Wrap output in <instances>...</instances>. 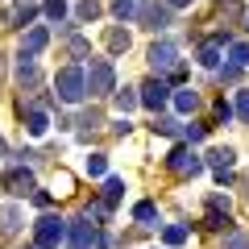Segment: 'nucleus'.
<instances>
[{
  "mask_svg": "<svg viewBox=\"0 0 249 249\" xmlns=\"http://www.w3.org/2000/svg\"><path fill=\"white\" fill-rule=\"evenodd\" d=\"M54 88H58V100H67V104H79V100L88 96V75L75 71V67H67V71H58Z\"/></svg>",
  "mask_w": 249,
  "mask_h": 249,
  "instance_id": "obj_1",
  "label": "nucleus"
},
{
  "mask_svg": "<svg viewBox=\"0 0 249 249\" xmlns=\"http://www.w3.org/2000/svg\"><path fill=\"white\" fill-rule=\"evenodd\" d=\"M137 17H142L145 29H166L170 25V4H158V0H142V9H137Z\"/></svg>",
  "mask_w": 249,
  "mask_h": 249,
  "instance_id": "obj_2",
  "label": "nucleus"
},
{
  "mask_svg": "<svg viewBox=\"0 0 249 249\" xmlns=\"http://www.w3.org/2000/svg\"><path fill=\"white\" fill-rule=\"evenodd\" d=\"M58 241H67V224L58 216H42L37 220V249H54Z\"/></svg>",
  "mask_w": 249,
  "mask_h": 249,
  "instance_id": "obj_3",
  "label": "nucleus"
},
{
  "mask_svg": "<svg viewBox=\"0 0 249 249\" xmlns=\"http://www.w3.org/2000/svg\"><path fill=\"white\" fill-rule=\"evenodd\" d=\"M112 62H91L88 67V91L91 96H108V91H112Z\"/></svg>",
  "mask_w": 249,
  "mask_h": 249,
  "instance_id": "obj_4",
  "label": "nucleus"
},
{
  "mask_svg": "<svg viewBox=\"0 0 249 249\" xmlns=\"http://www.w3.org/2000/svg\"><path fill=\"white\" fill-rule=\"evenodd\" d=\"M67 237H71L75 249H88V245H100V249H104V245H108V237H104V232H96L88 220H75L71 229H67Z\"/></svg>",
  "mask_w": 249,
  "mask_h": 249,
  "instance_id": "obj_5",
  "label": "nucleus"
},
{
  "mask_svg": "<svg viewBox=\"0 0 249 249\" xmlns=\"http://www.w3.org/2000/svg\"><path fill=\"white\" fill-rule=\"evenodd\" d=\"M166 162H170V170H178V175H199V170H204V162H199L196 154L187 150V145H175Z\"/></svg>",
  "mask_w": 249,
  "mask_h": 249,
  "instance_id": "obj_6",
  "label": "nucleus"
},
{
  "mask_svg": "<svg viewBox=\"0 0 249 249\" xmlns=\"http://www.w3.org/2000/svg\"><path fill=\"white\" fill-rule=\"evenodd\" d=\"M150 67H154V71H158V75L175 71V67H178V50H175V46H170V42H158V46H154V50H150Z\"/></svg>",
  "mask_w": 249,
  "mask_h": 249,
  "instance_id": "obj_7",
  "label": "nucleus"
},
{
  "mask_svg": "<svg viewBox=\"0 0 249 249\" xmlns=\"http://www.w3.org/2000/svg\"><path fill=\"white\" fill-rule=\"evenodd\" d=\"M166 100H170V88H166L162 79H150V83L142 88V104L150 108V112H158V108H166Z\"/></svg>",
  "mask_w": 249,
  "mask_h": 249,
  "instance_id": "obj_8",
  "label": "nucleus"
},
{
  "mask_svg": "<svg viewBox=\"0 0 249 249\" xmlns=\"http://www.w3.org/2000/svg\"><path fill=\"white\" fill-rule=\"evenodd\" d=\"M4 187H9L13 196H29V191H34V175H29L25 166H17V170L4 175Z\"/></svg>",
  "mask_w": 249,
  "mask_h": 249,
  "instance_id": "obj_9",
  "label": "nucleus"
},
{
  "mask_svg": "<svg viewBox=\"0 0 249 249\" xmlns=\"http://www.w3.org/2000/svg\"><path fill=\"white\" fill-rule=\"evenodd\" d=\"M208 224H212V229L229 224V199H224V196H212V199H208Z\"/></svg>",
  "mask_w": 249,
  "mask_h": 249,
  "instance_id": "obj_10",
  "label": "nucleus"
},
{
  "mask_svg": "<svg viewBox=\"0 0 249 249\" xmlns=\"http://www.w3.org/2000/svg\"><path fill=\"white\" fill-rule=\"evenodd\" d=\"M37 79H42V75H37L34 58H29V54H21V67H17V83H21V88H37Z\"/></svg>",
  "mask_w": 249,
  "mask_h": 249,
  "instance_id": "obj_11",
  "label": "nucleus"
},
{
  "mask_svg": "<svg viewBox=\"0 0 249 249\" xmlns=\"http://www.w3.org/2000/svg\"><path fill=\"white\" fill-rule=\"evenodd\" d=\"M232 162H237V154H232V150H212V154H208V166H212L216 175H229Z\"/></svg>",
  "mask_w": 249,
  "mask_h": 249,
  "instance_id": "obj_12",
  "label": "nucleus"
},
{
  "mask_svg": "<svg viewBox=\"0 0 249 249\" xmlns=\"http://www.w3.org/2000/svg\"><path fill=\"white\" fill-rule=\"evenodd\" d=\"M46 42H50V34H46V29H29V34H25V42H21V54H29V58H34V54L42 50Z\"/></svg>",
  "mask_w": 249,
  "mask_h": 249,
  "instance_id": "obj_13",
  "label": "nucleus"
},
{
  "mask_svg": "<svg viewBox=\"0 0 249 249\" xmlns=\"http://www.w3.org/2000/svg\"><path fill=\"white\" fill-rule=\"evenodd\" d=\"M17 229H21V212L13 204H4L0 208V232H17Z\"/></svg>",
  "mask_w": 249,
  "mask_h": 249,
  "instance_id": "obj_14",
  "label": "nucleus"
},
{
  "mask_svg": "<svg viewBox=\"0 0 249 249\" xmlns=\"http://www.w3.org/2000/svg\"><path fill=\"white\" fill-rule=\"evenodd\" d=\"M46 124H50V121H46V112H42V108H34V112L25 116V129H29L34 137H42V133H46Z\"/></svg>",
  "mask_w": 249,
  "mask_h": 249,
  "instance_id": "obj_15",
  "label": "nucleus"
},
{
  "mask_svg": "<svg viewBox=\"0 0 249 249\" xmlns=\"http://www.w3.org/2000/svg\"><path fill=\"white\" fill-rule=\"evenodd\" d=\"M137 9H142V0H116V4H112V13H116V17H121V21L137 17Z\"/></svg>",
  "mask_w": 249,
  "mask_h": 249,
  "instance_id": "obj_16",
  "label": "nucleus"
},
{
  "mask_svg": "<svg viewBox=\"0 0 249 249\" xmlns=\"http://www.w3.org/2000/svg\"><path fill=\"white\" fill-rule=\"evenodd\" d=\"M137 104H142V96H133V88H124V91H116V108H121V112H133Z\"/></svg>",
  "mask_w": 249,
  "mask_h": 249,
  "instance_id": "obj_17",
  "label": "nucleus"
},
{
  "mask_svg": "<svg viewBox=\"0 0 249 249\" xmlns=\"http://www.w3.org/2000/svg\"><path fill=\"white\" fill-rule=\"evenodd\" d=\"M121 191H124L121 178H108V183H104V208H112L116 199H121Z\"/></svg>",
  "mask_w": 249,
  "mask_h": 249,
  "instance_id": "obj_18",
  "label": "nucleus"
},
{
  "mask_svg": "<svg viewBox=\"0 0 249 249\" xmlns=\"http://www.w3.org/2000/svg\"><path fill=\"white\" fill-rule=\"evenodd\" d=\"M108 50H112V54L129 50V34H124V29H112V34H108Z\"/></svg>",
  "mask_w": 249,
  "mask_h": 249,
  "instance_id": "obj_19",
  "label": "nucleus"
},
{
  "mask_svg": "<svg viewBox=\"0 0 249 249\" xmlns=\"http://www.w3.org/2000/svg\"><path fill=\"white\" fill-rule=\"evenodd\" d=\"M196 104H199V96H196V91H178V96H175V108H178V112H191Z\"/></svg>",
  "mask_w": 249,
  "mask_h": 249,
  "instance_id": "obj_20",
  "label": "nucleus"
},
{
  "mask_svg": "<svg viewBox=\"0 0 249 249\" xmlns=\"http://www.w3.org/2000/svg\"><path fill=\"white\" fill-rule=\"evenodd\" d=\"M162 241H166V245H183V241H187V229H183V224H170V229L162 232Z\"/></svg>",
  "mask_w": 249,
  "mask_h": 249,
  "instance_id": "obj_21",
  "label": "nucleus"
},
{
  "mask_svg": "<svg viewBox=\"0 0 249 249\" xmlns=\"http://www.w3.org/2000/svg\"><path fill=\"white\" fill-rule=\"evenodd\" d=\"M75 13H79V21H96L100 17V4H96V0H79V9H75Z\"/></svg>",
  "mask_w": 249,
  "mask_h": 249,
  "instance_id": "obj_22",
  "label": "nucleus"
},
{
  "mask_svg": "<svg viewBox=\"0 0 249 249\" xmlns=\"http://www.w3.org/2000/svg\"><path fill=\"white\" fill-rule=\"evenodd\" d=\"M199 62H204V67H216V62H220V46H216V42H208L204 50H199Z\"/></svg>",
  "mask_w": 249,
  "mask_h": 249,
  "instance_id": "obj_23",
  "label": "nucleus"
},
{
  "mask_svg": "<svg viewBox=\"0 0 249 249\" xmlns=\"http://www.w3.org/2000/svg\"><path fill=\"white\" fill-rule=\"evenodd\" d=\"M229 58H232V67H249V46H245V42H237V46L229 50Z\"/></svg>",
  "mask_w": 249,
  "mask_h": 249,
  "instance_id": "obj_24",
  "label": "nucleus"
},
{
  "mask_svg": "<svg viewBox=\"0 0 249 249\" xmlns=\"http://www.w3.org/2000/svg\"><path fill=\"white\" fill-rule=\"evenodd\" d=\"M154 133H166V137H175V133H183V129H178V121L162 116V121H154Z\"/></svg>",
  "mask_w": 249,
  "mask_h": 249,
  "instance_id": "obj_25",
  "label": "nucleus"
},
{
  "mask_svg": "<svg viewBox=\"0 0 249 249\" xmlns=\"http://www.w3.org/2000/svg\"><path fill=\"white\" fill-rule=\"evenodd\" d=\"M104 170H108L104 154H91V158H88V175H91V178H100V175H104Z\"/></svg>",
  "mask_w": 249,
  "mask_h": 249,
  "instance_id": "obj_26",
  "label": "nucleus"
},
{
  "mask_svg": "<svg viewBox=\"0 0 249 249\" xmlns=\"http://www.w3.org/2000/svg\"><path fill=\"white\" fill-rule=\"evenodd\" d=\"M46 17H50V21H62V17H67V4H62V0H46Z\"/></svg>",
  "mask_w": 249,
  "mask_h": 249,
  "instance_id": "obj_27",
  "label": "nucleus"
},
{
  "mask_svg": "<svg viewBox=\"0 0 249 249\" xmlns=\"http://www.w3.org/2000/svg\"><path fill=\"white\" fill-rule=\"evenodd\" d=\"M133 216H137L142 224H154V216H158V212H154V204H137V208H133Z\"/></svg>",
  "mask_w": 249,
  "mask_h": 249,
  "instance_id": "obj_28",
  "label": "nucleus"
},
{
  "mask_svg": "<svg viewBox=\"0 0 249 249\" xmlns=\"http://www.w3.org/2000/svg\"><path fill=\"white\" fill-rule=\"evenodd\" d=\"M67 50H71L75 58H88V54H91V50H88V42H83V37H71V42H67Z\"/></svg>",
  "mask_w": 249,
  "mask_h": 249,
  "instance_id": "obj_29",
  "label": "nucleus"
},
{
  "mask_svg": "<svg viewBox=\"0 0 249 249\" xmlns=\"http://www.w3.org/2000/svg\"><path fill=\"white\" fill-rule=\"evenodd\" d=\"M224 249H249V237H241V232H229V237H224Z\"/></svg>",
  "mask_w": 249,
  "mask_h": 249,
  "instance_id": "obj_30",
  "label": "nucleus"
},
{
  "mask_svg": "<svg viewBox=\"0 0 249 249\" xmlns=\"http://www.w3.org/2000/svg\"><path fill=\"white\" fill-rule=\"evenodd\" d=\"M183 137H187V142H204V124H187Z\"/></svg>",
  "mask_w": 249,
  "mask_h": 249,
  "instance_id": "obj_31",
  "label": "nucleus"
},
{
  "mask_svg": "<svg viewBox=\"0 0 249 249\" xmlns=\"http://www.w3.org/2000/svg\"><path fill=\"white\" fill-rule=\"evenodd\" d=\"M237 112H241V121L249 124V91H241V96H237Z\"/></svg>",
  "mask_w": 249,
  "mask_h": 249,
  "instance_id": "obj_32",
  "label": "nucleus"
},
{
  "mask_svg": "<svg viewBox=\"0 0 249 249\" xmlns=\"http://www.w3.org/2000/svg\"><path fill=\"white\" fill-rule=\"evenodd\" d=\"M166 4L170 9H183V4H191V0H166Z\"/></svg>",
  "mask_w": 249,
  "mask_h": 249,
  "instance_id": "obj_33",
  "label": "nucleus"
},
{
  "mask_svg": "<svg viewBox=\"0 0 249 249\" xmlns=\"http://www.w3.org/2000/svg\"><path fill=\"white\" fill-rule=\"evenodd\" d=\"M0 75H4V62H0Z\"/></svg>",
  "mask_w": 249,
  "mask_h": 249,
  "instance_id": "obj_34",
  "label": "nucleus"
},
{
  "mask_svg": "<svg viewBox=\"0 0 249 249\" xmlns=\"http://www.w3.org/2000/svg\"><path fill=\"white\" fill-rule=\"evenodd\" d=\"M245 187H249V183H245Z\"/></svg>",
  "mask_w": 249,
  "mask_h": 249,
  "instance_id": "obj_35",
  "label": "nucleus"
}]
</instances>
